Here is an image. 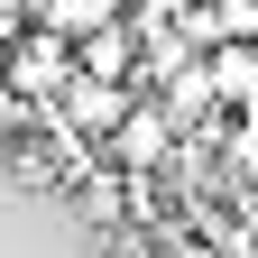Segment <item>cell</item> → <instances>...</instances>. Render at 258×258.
<instances>
[{"mask_svg": "<svg viewBox=\"0 0 258 258\" xmlns=\"http://www.w3.org/2000/svg\"><path fill=\"white\" fill-rule=\"evenodd\" d=\"M74 83V46L46 37V28H19V37H0V92H19L28 111L55 102V92Z\"/></svg>", "mask_w": 258, "mask_h": 258, "instance_id": "obj_1", "label": "cell"}, {"mask_svg": "<svg viewBox=\"0 0 258 258\" xmlns=\"http://www.w3.org/2000/svg\"><path fill=\"white\" fill-rule=\"evenodd\" d=\"M166 157H175V120L157 111V102H129V111H120V129L102 139V166H111V175H129V184L157 175Z\"/></svg>", "mask_w": 258, "mask_h": 258, "instance_id": "obj_2", "label": "cell"}, {"mask_svg": "<svg viewBox=\"0 0 258 258\" xmlns=\"http://www.w3.org/2000/svg\"><path fill=\"white\" fill-rule=\"evenodd\" d=\"M74 74H83V83H111V92H129V83L148 74V37H139L129 19H111L102 37H83V46H74Z\"/></svg>", "mask_w": 258, "mask_h": 258, "instance_id": "obj_3", "label": "cell"}, {"mask_svg": "<svg viewBox=\"0 0 258 258\" xmlns=\"http://www.w3.org/2000/svg\"><path fill=\"white\" fill-rule=\"evenodd\" d=\"M120 111H129V92H111V83H64L55 92V129H64V139H74V129H83V139H111V129H120Z\"/></svg>", "mask_w": 258, "mask_h": 258, "instance_id": "obj_4", "label": "cell"}, {"mask_svg": "<svg viewBox=\"0 0 258 258\" xmlns=\"http://www.w3.org/2000/svg\"><path fill=\"white\" fill-rule=\"evenodd\" d=\"M203 92H212V102H258V46H249V37H212Z\"/></svg>", "mask_w": 258, "mask_h": 258, "instance_id": "obj_5", "label": "cell"}, {"mask_svg": "<svg viewBox=\"0 0 258 258\" xmlns=\"http://www.w3.org/2000/svg\"><path fill=\"white\" fill-rule=\"evenodd\" d=\"M111 19H120V0H37V19H28V28H46V37L83 46V37H102Z\"/></svg>", "mask_w": 258, "mask_h": 258, "instance_id": "obj_6", "label": "cell"}, {"mask_svg": "<svg viewBox=\"0 0 258 258\" xmlns=\"http://www.w3.org/2000/svg\"><path fill=\"white\" fill-rule=\"evenodd\" d=\"M83 221H120V175H102V184H83Z\"/></svg>", "mask_w": 258, "mask_h": 258, "instance_id": "obj_7", "label": "cell"}, {"mask_svg": "<svg viewBox=\"0 0 258 258\" xmlns=\"http://www.w3.org/2000/svg\"><path fill=\"white\" fill-rule=\"evenodd\" d=\"M28 139V102H19V92H0V148H19Z\"/></svg>", "mask_w": 258, "mask_h": 258, "instance_id": "obj_8", "label": "cell"}]
</instances>
